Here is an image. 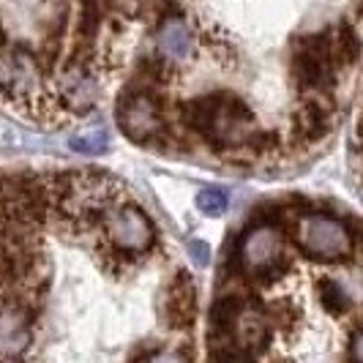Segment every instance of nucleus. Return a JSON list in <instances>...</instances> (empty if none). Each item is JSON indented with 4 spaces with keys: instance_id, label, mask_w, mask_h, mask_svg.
<instances>
[{
    "instance_id": "obj_18",
    "label": "nucleus",
    "mask_w": 363,
    "mask_h": 363,
    "mask_svg": "<svg viewBox=\"0 0 363 363\" xmlns=\"http://www.w3.org/2000/svg\"><path fill=\"white\" fill-rule=\"evenodd\" d=\"M271 317H273V325L292 328L295 320H298V309L292 306L290 301H276V303H271Z\"/></svg>"
},
{
    "instance_id": "obj_3",
    "label": "nucleus",
    "mask_w": 363,
    "mask_h": 363,
    "mask_svg": "<svg viewBox=\"0 0 363 363\" xmlns=\"http://www.w3.org/2000/svg\"><path fill=\"white\" fill-rule=\"evenodd\" d=\"M104 240L123 257H143L156 243V227L137 205H112L101 216Z\"/></svg>"
},
{
    "instance_id": "obj_6",
    "label": "nucleus",
    "mask_w": 363,
    "mask_h": 363,
    "mask_svg": "<svg viewBox=\"0 0 363 363\" xmlns=\"http://www.w3.org/2000/svg\"><path fill=\"white\" fill-rule=\"evenodd\" d=\"M33 339L30 330V311L22 301H14L11 295L0 301V358L22 355Z\"/></svg>"
},
{
    "instance_id": "obj_8",
    "label": "nucleus",
    "mask_w": 363,
    "mask_h": 363,
    "mask_svg": "<svg viewBox=\"0 0 363 363\" xmlns=\"http://www.w3.org/2000/svg\"><path fill=\"white\" fill-rule=\"evenodd\" d=\"M292 79L303 91H323L333 85V60L325 55L298 50L292 57Z\"/></svg>"
},
{
    "instance_id": "obj_20",
    "label": "nucleus",
    "mask_w": 363,
    "mask_h": 363,
    "mask_svg": "<svg viewBox=\"0 0 363 363\" xmlns=\"http://www.w3.org/2000/svg\"><path fill=\"white\" fill-rule=\"evenodd\" d=\"M350 358H352V361H361V358H363V333H361V328H352V336H350Z\"/></svg>"
},
{
    "instance_id": "obj_5",
    "label": "nucleus",
    "mask_w": 363,
    "mask_h": 363,
    "mask_svg": "<svg viewBox=\"0 0 363 363\" xmlns=\"http://www.w3.org/2000/svg\"><path fill=\"white\" fill-rule=\"evenodd\" d=\"M96 96H99V82L91 72V63L69 60L57 77V101L72 112L85 115L96 104Z\"/></svg>"
},
{
    "instance_id": "obj_1",
    "label": "nucleus",
    "mask_w": 363,
    "mask_h": 363,
    "mask_svg": "<svg viewBox=\"0 0 363 363\" xmlns=\"http://www.w3.org/2000/svg\"><path fill=\"white\" fill-rule=\"evenodd\" d=\"M235 259L240 271L271 284L281 279V271L290 268V259L281 249V233L273 224H255L238 240Z\"/></svg>"
},
{
    "instance_id": "obj_19",
    "label": "nucleus",
    "mask_w": 363,
    "mask_h": 363,
    "mask_svg": "<svg viewBox=\"0 0 363 363\" xmlns=\"http://www.w3.org/2000/svg\"><path fill=\"white\" fill-rule=\"evenodd\" d=\"M189 255H191V259H194L200 268H205V265L211 262V246H208L205 240H189Z\"/></svg>"
},
{
    "instance_id": "obj_17",
    "label": "nucleus",
    "mask_w": 363,
    "mask_h": 363,
    "mask_svg": "<svg viewBox=\"0 0 363 363\" xmlns=\"http://www.w3.org/2000/svg\"><path fill=\"white\" fill-rule=\"evenodd\" d=\"M227 202H230V197L221 189H202L197 194V208L205 216H221L227 211Z\"/></svg>"
},
{
    "instance_id": "obj_15",
    "label": "nucleus",
    "mask_w": 363,
    "mask_h": 363,
    "mask_svg": "<svg viewBox=\"0 0 363 363\" xmlns=\"http://www.w3.org/2000/svg\"><path fill=\"white\" fill-rule=\"evenodd\" d=\"M72 150L77 153H85V156H96V153H104L109 145V134L104 128H88V131H79L69 140Z\"/></svg>"
},
{
    "instance_id": "obj_2",
    "label": "nucleus",
    "mask_w": 363,
    "mask_h": 363,
    "mask_svg": "<svg viewBox=\"0 0 363 363\" xmlns=\"http://www.w3.org/2000/svg\"><path fill=\"white\" fill-rule=\"evenodd\" d=\"M295 238L301 252L320 262H342L355 252L347 224L328 213H303L295 221Z\"/></svg>"
},
{
    "instance_id": "obj_11",
    "label": "nucleus",
    "mask_w": 363,
    "mask_h": 363,
    "mask_svg": "<svg viewBox=\"0 0 363 363\" xmlns=\"http://www.w3.org/2000/svg\"><path fill=\"white\" fill-rule=\"evenodd\" d=\"M295 131L301 134V140L317 143L330 131V109L320 99L303 101L295 112Z\"/></svg>"
},
{
    "instance_id": "obj_4",
    "label": "nucleus",
    "mask_w": 363,
    "mask_h": 363,
    "mask_svg": "<svg viewBox=\"0 0 363 363\" xmlns=\"http://www.w3.org/2000/svg\"><path fill=\"white\" fill-rule=\"evenodd\" d=\"M118 126L126 134L131 143L137 145H147L153 143L164 128L162 101L150 88H137L131 85L126 93H121L118 99V109H115Z\"/></svg>"
},
{
    "instance_id": "obj_13",
    "label": "nucleus",
    "mask_w": 363,
    "mask_h": 363,
    "mask_svg": "<svg viewBox=\"0 0 363 363\" xmlns=\"http://www.w3.org/2000/svg\"><path fill=\"white\" fill-rule=\"evenodd\" d=\"M317 292H320L323 309H325L328 314H333V317H342V314H347V311L352 309V301H350L347 290L336 279H330V276L317 281Z\"/></svg>"
},
{
    "instance_id": "obj_12",
    "label": "nucleus",
    "mask_w": 363,
    "mask_h": 363,
    "mask_svg": "<svg viewBox=\"0 0 363 363\" xmlns=\"http://www.w3.org/2000/svg\"><path fill=\"white\" fill-rule=\"evenodd\" d=\"M246 309V301L238 295V292H224L218 295L211 306V330L213 336H221V339H230L233 336V328H235L238 317Z\"/></svg>"
},
{
    "instance_id": "obj_9",
    "label": "nucleus",
    "mask_w": 363,
    "mask_h": 363,
    "mask_svg": "<svg viewBox=\"0 0 363 363\" xmlns=\"http://www.w3.org/2000/svg\"><path fill=\"white\" fill-rule=\"evenodd\" d=\"M156 47L159 55L169 63H181L191 55V30L181 17L164 19L156 30Z\"/></svg>"
},
{
    "instance_id": "obj_16",
    "label": "nucleus",
    "mask_w": 363,
    "mask_h": 363,
    "mask_svg": "<svg viewBox=\"0 0 363 363\" xmlns=\"http://www.w3.org/2000/svg\"><path fill=\"white\" fill-rule=\"evenodd\" d=\"M99 30H101V6L96 0H85L79 11V22H77V33L82 41H93Z\"/></svg>"
},
{
    "instance_id": "obj_7",
    "label": "nucleus",
    "mask_w": 363,
    "mask_h": 363,
    "mask_svg": "<svg viewBox=\"0 0 363 363\" xmlns=\"http://www.w3.org/2000/svg\"><path fill=\"white\" fill-rule=\"evenodd\" d=\"M167 323L175 330H189L197 317V287L186 271H178L167 287Z\"/></svg>"
},
{
    "instance_id": "obj_14",
    "label": "nucleus",
    "mask_w": 363,
    "mask_h": 363,
    "mask_svg": "<svg viewBox=\"0 0 363 363\" xmlns=\"http://www.w3.org/2000/svg\"><path fill=\"white\" fill-rule=\"evenodd\" d=\"M358 55H361L358 30H355L350 22H342L339 30H336V36H333V57H336V63L355 66V63H358Z\"/></svg>"
},
{
    "instance_id": "obj_10",
    "label": "nucleus",
    "mask_w": 363,
    "mask_h": 363,
    "mask_svg": "<svg viewBox=\"0 0 363 363\" xmlns=\"http://www.w3.org/2000/svg\"><path fill=\"white\" fill-rule=\"evenodd\" d=\"M233 330H238V336H240L238 345L243 347V352H246L249 358L259 355L265 347L271 345V323L262 317V309L252 311V314H246V309H243V314L238 317V323Z\"/></svg>"
}]
</instances>
